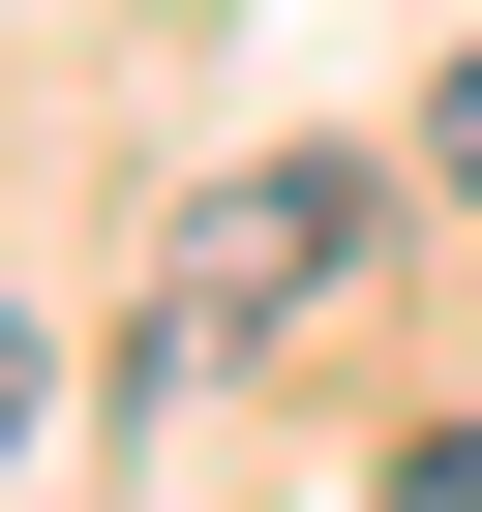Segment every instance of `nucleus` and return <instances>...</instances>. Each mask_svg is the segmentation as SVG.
Segmentation results:
<instances>
[{
  "label": "nucleus",
  "instance_id": "1",
  "mask_svg": "<svg viewBox=\"0 0 482 512\" xmlns=\"http://www.w3.org/2000/svg\"><path fill=\"white\" fill-rule=\"evenodd\" d=\"M332 272H362V181H332V151L211 181V211H181V362H272V332H302Z\"/></svg>",
  "mask_w": 482,
  "mask_h": 512
},
{
  "label": "nucleus",
  "instance_id": "2",
  "mask_svg": "<svg viewBox=\"0 0 482 512\" xmlns=\"http://www.w3.org/2000/svg\"><path fill=\"white\" fill-rule=\"evenodd\" d=\"M392 512H482V422H422V452H392Z\"/></svg>",
  "mask_w": 482,
  "mask_h": 512
},
{
  "label": "nucleus",
  "instance_id": "3",
  "mask_svg": "<svg viewBox=\"0 0 482 512\" xmlns=\"http://www.w3.org/2000/svg\"><path fill=\"white\" fill-rule=\"evenodd\" d=\"M0 452H31V302H0Z\"/></svg>",
  "mask_w": 482,
  "mask_h": 512
},
{
  "label": "nucleus",
  "instance_id": "4",
  "mask_svg": "<svg viewBox=\"0 0 482 512\" xmlns=\"http://www.w3.org/2000/svg\"><path fill=\"white\" fill-rule=\"evenodd\" d=\"M452 211H482V61H452Z\"/></svg>",
  "mask_w": 482,
  "mask_h": 512
}]
</instances>
